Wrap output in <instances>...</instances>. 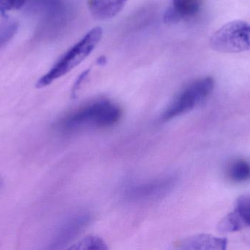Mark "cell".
<instances>
[{"instance_id": "cell-1", "label": "cell", "mask_w": 250, "mask_h": 250, "mask_svg": "<svg viewBox=\"0 0 250 250\" xmlns=\"http://www.w3.org/2000/svg\"><path fill=\"white\" fill-rule=\"evenodd\" d=\"M121 109L107 100H100L84 106L63 117L57 127L63 132H73L89 127H108L121 118Z\"/></svg>"}, {"instance_id": "cell-2", "label": "cell", "mask_w": 250, "mask_h": 250, "mask_svg": "<svg viewBox=\"0 0 250 250\" xmlns=\"http://www.w3.org/2000/svg\"><path fill=\"white\" fill-rule=\"evenodd\" d=\"M102 35L103 29L101 27L91 29L79 42L70 48L45 75L40 78L37 82L36 88H43L48 86L79 66L95 49L102 38Z\"/></svg>"}, {"instance_id": "cell-3", "label": "cell", "mask_w": 250, "mask_h": 250, "mask_svg": "<svg viewBox=\"0 0 250 250\" xmlns=\"http://www.w3.org/2000/svg\"><path fill=\"white\" fill-rule=\"evenodd\" d=\"M214 87L211 77L202 78L189 84L169 104L162 119L167 121L193 110L211 93Z\"/></svg>"}, {"instance_id": "cell-4", "label": "cell", "mask_w": 250, "mask_h": 250, "mask_svg": "<svg viewBox=\"0 0 250 250\" xmlns=\"http://www.w3.org/2000/svg\"><path fill=\"white\" fill-rule=\"evenodd\" d=\"M211 47L224 53L250 50V23L244 21L229 22L216 31L210 40Z\"/></svg>"}, {"instance_id": "cell-5", "label": "cell", "mask_w": 250, "mask_h": 250, "mask_svg": "<svg viewBox=\"0 0 250 250\" xmlns=\"http://www.w3.org/2000/svg\"><path fill=\"white\" fill-rule=\"evenodd\" d=\"M176 182V177L172 175L145 182H129L125 186L124 193L129 201H154L170 192Z\"/></svg>"}, {"instance_id": "cell-6", "label": "cell", "mask_w": 250, "mask_h": 250, "mask_svg": "<svg viewBox=\"0 0 250 250\" xmlns=\"http://www.w3.org/2000/svg\"><path fill=\"white\" fill-rule=\"evenodd\" d=\"M90 221L91 215L89 213H79L69 217L56 229L51 239L50 248L62 249L79 235Z\"/></svg>"}, {"instance_id": "cell-7", "label": "cell", "mask_w": 250, "mask_h": 250, "mask_svg": "<svg viewBox=\"0 0 250 250\" xmlns=\"http://www.w3.org/2000/svg\"><path fill=\"white\" fill-rule=\"evenodd\" d=\"M250 226V195L238 198L234 209L219 223L222 233H233Z\"/></svg>"}, {"instance_id": "cell-8", "label": "cell", "mask_w": 250, "mask_h": 250, "mask_svg": "<svg viewBox=\"0 0 250 250\" xmlns=\"http://www.w3.org/2000/svg\"><path fill=\"white\" fill-rule=\"evenodd\" d=\"M228 240L208 234H200L186 238L178 242L181 250H223L227 248Z\"/></svg>"}, {"instance_id": "cell-9", "label": "cell", "mask_w": 250, "mask_h": 250, "mask_svg": "<svg viewBox=\"0 0 250 250\" xmlns=\"http://www.w3.org/2000/svg\"><path fill=\"white\" fill-rule=\"evenodd\" d=\"M202 5V0H175L166 10L164 21L166 23H178L183 19L195 16Z\"/></svg>"}, {"instance_id": "cell-10", "label": "cell", "mask_w": 250, "mask_h": 250, "mask_svg": "<svg viewBox=\"0 0 250 250\" xmlns=\"http://www.w3.org/2000/svg\"><path fill=\"white\" fill-rule=\"evenodd\" d=\"M126 1L127 0H89V8L94 17L105 20L120 13Z\"/></svg>"}, {"instance_id": "cell-11", "label": "cell", "mask_w": 250, "mask_h": 250, "mask_svg": "<svg viewBox=\"0 0 250 250\" xmlns=\"http://www.w3.org/2000/svg\"><path fill=\"white\" fill-rule=\"evenodd\" d=\"M229 177L236 182H244L250 179V164L245 160H238L230 165Z\"/></svg>"}, {"instance_id": "cell-12", "label": "cell", "mask_w": 250, "mask_h": 250, "mask_svg": "<svg viewBox=\"0 0 250 250\" xmlns=\"http://www.w3.org/2000/svg\"><path fill=\"white\" fill-rule=\"evenodd\" d=\"M73 250H106L108 249L106 243L97 236H87L79 241L78 243L68 248Z\"/></svg>"}, {"instance_id": "cell-13", "label": "cell", "mask_w": 250, "mask_h": 250, "mask_svg": "<svg viewBox=\"0 0 250 250\" xmlns=\"http://www.w3.org/2000/svg\"><path fill=\"white\" fill-rule=\"evenodd\" d=\"M19 23L8 22L0 24V48L7 44L17 33Z\"/></svg>"}, {"instance_id": "cell-14", "label": "cell", "mask_w": 250, "mask_h": 250, "mask_svg": "<svg viewBox=\"0 0 250 250\" xmlns=\"http://www.w3.org/2000/svg\"><path fill=\"white\" fill-rule=\"evenodd\" d=\"M27 0H0V14L6 17L9 12L21 8Z\"/></svg>"}, {"instance_id": "cell-15", "label": "cell", "mask_w": 250, "mask_h": 250, "mask_svg": "<svg viewBox=\"0 0 250 250\" xmlns=\"http://www.w3.org/2000/svg\"><path fill=\"white\" fill-rule=\"evenodd\" d=\"M88 74H89V70H85V71H83V73L79 76L77 80L75 82L74 85H73V90H72V95H73V97L76 96L78 91H79V88L82 86V83H83V81L86 79Z\"/></svg>"}, {"instance_id": "cell-16", "label": "cell", "mask_w": 250, "mask_h": 250, "mask_svg": "<svg viewBox=\"0 0 250 250\" xmlns=\"http://www.w3.org/2000/svg\"><path fill=\"white\" fill-rule=\"evenodd\" d=\"M98 64L100 65H104L105 64V59L104 58V57H101V59H99L98 61Z\"/></svg>"}, {"instance_id": "cell-17", "label": "cell", "mask_w": 250, "mask_h": 250, "mask_svg": "<svg viewBox=\"0 0 250 250\" xmlns=\"http://www.w3.org/2000/svg\"><path fill=\"white\" fill-rule=\"evenodd\" d=\"M1 186H2V181H1V179H0V189H1Z\"/></svg>"}, {"instance_id": "cell-18", "label": "cell", "mask_w": 250, "mask_h": 250, "mask_svg": "<svg viewBox=\"0 0 250 250\" xmlns=\"http://www.w3.org/2000/svg\"><path fill=\"white\" fill-rule=\"evenodd\" d=\"M173 1H175V0H173Z\"/></svg>"}]
</instances>
